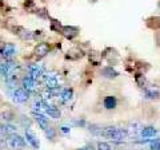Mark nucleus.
<instances>
[{
    "label": "nucleus",
    "mask_w": 160,
    "mask_h": 150,
    "mask_svg": "<svg viewBox=\"0 0 160 150\" xmlns=\"http://www.w3.org/2000/svg\"><path fill=\"white\" fill-rule=\"evenodd\" d=\"M98 150H111V145L107 143V142H99Z\"/></svg>",
    "instance_id": "26"
},
{
    "label": "nucleus",
    "mask_w": 160,
    "mask_h": 150,
    "mask_svg": "<svg viewBox=\"0 0 160 150\" xmlns=\"http://www.w3.org/2000/svg\"><path fill=\"white\" fill-rule=\"evenodd\" d=\"M72 95H73L72 88H64L62 91V94H60V99H62L63 103H67L72 99Z\"/></svg>",
    "instance_id": "20"
},
{
    "label": "nucleus",
    "mask_w": 160,
    "mask_h": 150,
    "mask_svg": "<svg viewBox=\"0 0 160 150\" xmlns=\"http://www.w3.org/2000/svg\"><path fill=\"white\" fill-rule=\"evenodd\" d=\"M46 113H47V115H48V117H51V118H53V119H59L60 115H62L60 110H59L56 106H48Z\"/></svg>",
    "instance_id": "19"
},
{
    "label": "nucleus",
    "mask_w": 160,
    "mask_h": 150,
    "mask_svg": "<svg viewBox=\"0 0 160 150\" xmlns=\"http://www.w3.org/2000/svg\"><path fill=\"white\" fill-rule=\"evenodd\" d=\"M43 72H44V68H43V66H40V64H31V66H29V75H31V78H33L35 81L42 78Z\"/></svg>",
    "instance_id": "8"
},
{
    "label": "nucleus",
    "mask_w": 160,
    "mask_h": 150,
    "mask_svg": "<svg viewBox=\"0 0 160 150\" xmlns=\"http://www.w3.org/2000/svg\"><path fill=\"white\" fill-rule=\"evenodd\" d=\"M36 15H39L40 18H48V12L46 11V9H38Z\"/></svg>",
    "instance_id": "29"
},
{
    "label": "nucleus",
    "mask_w": 160,
    "mask_h": 150,
    "mask_svg": "<svg viewBox=\"0 0 160 150\" xmlns=\"http://www.w3.org/2000/svg\"><path fill=\"white\" fill-rule=\"evenodd\" d=\"M83 51L78 47H73V48H69L67 54H66V59L68 61H79L80 58H83Z\"/></svg>",
    "instance_id": "9"
},
{
    "label": "nucleus",
    "mask_w": 160,
    "mask_h": 150,
    "mask_svg": "<svg viewBox=\"0 0 160 150\" xmlns=\"http://www.w3.org/2000/svg\"><path fill=\"white\" fill-rule=\"evenodd\" d=\"M144 94L148 99H158L160 97V90L156 86H144Z\"/></svg>",
    "instance_id": "11"
},
{
    "label": "nucleus",
    "mask_w": 160,
    "mask_h": 150,
    "mask_svg": "<svg viewBox=\"0 0 160 150\" xmlns=\"http://www.w3.org/2000/svg\"><path fill=\"white\" fill-rule=\"evenodd\" d=\"M22 86H23V88H26L29 91V90L35 88V86H36V81L31 77H26V78H23V81H22Z\"/></svg>",
    "instance_id": "16"
},
{
    "label": "nucleus",
    "mask_w": 160,
    "mask_h": 150,
    "mask_svg": "<svg viewBox=\"0 0 160 150\" xmlns=\"http://www.w3.org/2000/svg\"><path fill=\"white\" fill-rule=\"evenodd\" d=\"M128 136L127 134V130H123V129H118L115 126H108V127H104V137L111 139L113 142H123L124 138Z\"/></svg>",
    "instance_id": "1"
},
{
    "label": "nucleus",
    "mask_w": 160,
    "mask_h": 150,
    "mask_svg": "<svg viewBox=\"0 0 160 150\" xmlns=\"http://www.w3.org/2000/svg\"><path fill=\"white\" fill-rule=\"evenodd\" d=\"M7 145H8V147L12 150H22L26 147V139L18 136V134H11V136H8Z\"/></svg>",
    "instance_id": "2"
},
{
    "label": "nucleus",
    "mask_w": 160,
    "mask_h": 150,
    "mask_svg": "<svg viewBox=\"0 0 160 150\" xmlns=\"http://www.w3.org/2000/svg\"><path fill=\"white\" fill-rule=\"evenodd\" d=\"M13 101L16 103H24L28 101V90L26 88H15Z\"/></svg>",
    "instance_id": "6"
},
{
    "label": "nucleus",
    "mask_w": 160,
    "mask_h": 150,
    "mask_svg": "<svg viewBox=\"0 0 160 150\" xmlns=\"http://www.w3.org/2000/svg\"><path fill=\"white\" fill-rule=\"evenodd\" d=\"M62 24H60L58 20H53V19H52V20H51V29H52V31H56V32H60V31H62Z\"/></svg>",
    "instance_id": "24"
},
{
    "label": "nucleus",
    "mask_w": 160,
    "mask_h": 150,
    "mask_svg": "<svg viewBox=\"0 0 160 150\" xmlns=\"http://www.w3.org/2000/svg\"><path fill=\"white\" fill-rule=\"evenodd\" d=\"M127 130V134H128V137H138V136H140V133H142V130H143V127H142V125H140L139 122H129V125H128V127L126 129Z\"/></svg>",
    "instance_id": "7"
},
{
    "label": "nucleus",
    "mask_w": 160,
    "mask_h": 150,
    "mask_svg": "<svg viewBox=\"0 0 160 150\" xmlns=\"http://www.w3.org/2000/svg\"><path fill=\"white\" fill-rule=\"evenodd\" d=\"M46 87L48 90H56L59 87V81L55 74H48L46 75Z\"/></svg>",
    "instance_id": "12"
},
{
    "label": "nucleus",
    "mask_w": 160,
    "mask_h": 150,
    "mask_svg": "<svg viewBox=\"0 0 160 150\" xmlns=\"http://www.w3.org/2000/svg\"><path fill=\"white\" fill-rule=\"evenodd\" d=\"M60 131H62L63 134H68V133H69V127H67V126H62V127H60Z\"/></svg>",
    "instance_id": "30"
},
{
    "label": "nucleus",
    "mask_w": 160,
    "mask_h": 150,
    "mask_svg": "<svg viewBox=\"0 0 160 150\" xmlns=\"http://www.w3.org/2000/svg\"><path fill=\"white\" fill-rule=\"evenodd\" d=\"M15 130H16V127L13 126V125H3L2 126V133H13Z\"/></svg>",
    "instance_id": "25"
},
{
    "label": "nucleus",
    "mask_w": 160,
    "mask_h": 150,
    "mask_svg": "<svg viewBox=\"0 0 160 150\" xmlns=\"http://www.w3.org/2000/svg\"><path fill=\"white\" fill-rule=\"evenodd\" d=\"M15 35H18V36L20 39H23V40H31V39L33 38V34L31 31H28V29H26L24 27H20V26H15L11 28Z\"/></svg>",
    "instance_id": "4"
},
{
    "label": "nucleus",
    "mask_w": 160,
    "mask_h": 150,
    "mask_svg": "<svg viewBox=\"0 0 160 150\" xmlns=\"http://www.w3.org/2000/svg\"><path fill=\"white\" fill-rule=\"evenodd\" d=\"M2 115H3V118H4V119H8V121H11V119H13V113H11V111L3 113Z\"/></svg>",
    "instance_id": "28"
},
{
    "label": "nucleus",
    "mask_w": 160,
    "mask_h": 150,
    "mask_svg": "<svg viewBox=\"0 0 160 150\" xmlns=\"http://www.w3.org/2000/svg\"><path fill=\"white\" fill-rule=\"evenodd\" d=\"M51 51V46H49V43L47 42H40L38 43L36 46L33 48V55L36 59H42L44 58L46 55H48V52Z\"/></svg>",
    "instance_id": "3"
},
{
    "label": "nucleus",
    "mask_w": 160,
    "mask_h": 150,
    "mask_svg": "<svg viewBox=\"0 0 160 150\" xmlns=\"http://www.w3.org/2000/svg\"><path fill=\"white\" fill-rule=\"evenodd\" d=\"M116 104H118V101H116V98H115L113 95H108L104 98V107H106L107 110H112L116 107Z\"/></svg>",
    "instance_id": "18"
},
{
    "label": "nucleus",
    "mask_w": 160,
    "mask_h": 150,
    "mask_svg": "<svg viewBox=\"0 0 160 150\" xmlns=\"http://www.w3.org/2000/svg\"><path fill=\"white\" fill-rule=\"evenodd\" d=\"M60 34H62L66 39H68V40H72L73 38H76L79 35V28L72 27V26H64L62 28V31H60Z\"/></svg>",
    "instance_id": "5"
},
{
    "label": "nucleus",
    "mask_w": 160,
    "mask_h": 150,
    "mask_svg": "<svg viewBox=\"0 0 160 150\" xmlns=\"http://www.w3.org/2000/svg\"><path fill=\"white\" fill-rule=\"evenodd\" d=\"M26 139H27V142H28L29 145H31V146H32L33 149H39L40 142H39L38 137L35 136V133L32 131V130H29V129H27V130H26Z\"/></svg>",
    "instance_id": "13"
},
{
    "label": "nucleus",
    "mask_w": 160,
    "mask_h": 150,
    "mask_svg": "<svg viewBox=\"0 0 160 150\" xmlns=\"http://www.w3.org/2000/svg\"><path fill=\"white\" fill-rule=\"evenodd\" d=\"M89 131L95 134V136H104V129L96 126V125H91L89 126Z\"/></svg>",
    "instance_id": "22"
},
{
    "label": "nucleus",
    "mask_w": 160,
    "mask_h": 150,
    "mask_svg": "<svg viewBox=\"0 0 160 150\" xmlns=\"http://www.w3.org/2000/svg\"><path fill=\"white\" fill-rule=\"evenodd\" d=\"M46 136H47L48 139L53 141L55 137H56V130H55L53 127H48V129H46Z\"/></svg>",
    "instance_id": "23"
},
{
    "label": "nucleus",
    "mask_w": 160,
    "mask_h": 150,
    "mask_svg": "<svg viewBox=\"0 0 160 150\" xmlns=\"http://www.w3.org/2000/svg\"><path fill=\"white\" fill-rule=\"evenodd\" d=\"M79 150H84V149H79Z\"/></svg>",
    "instance_id": "31"
},
{
    "label": "nucleus",
    "mask_w": 160,
    "mask_h": 150,
    "mask_svg": "<svg viewBox=\"0 0 160 150\" xmlns=\"http://www.w3.org/2000/svg\"><path fill=\"white\" fill-rule=\"evenodd\" d=\"M15 51H16V48L12 43H6L4 46L2 47V58L4 59H11L13 55H15Z\"/></svg>",
    "instance_id": "10"
},
{
    "label": "nucleus",
    "mask_w": 160,
    "mask_h": 150,
    "mask_svg": "<svg viewBox=\"0 0 160 150\" xmlns=\"http://www.w3.org/2000/svg\"><path fill=\"white\" fill-rule=\"evenodd\" d=\"M102 75L104 78H108V79H115L118 77V71L115 68H112V66H106L102 68Z\"/></svg>",
    "instance_id": "14"
},
{
    "label": "nucleus",
    "mask_w": 160,
    "mask_h": 150,
    "mask_svg": "<svg viewBox=\"0 0 160 150\" xmlns=\"http://www.w3.org/2000/svg\"><path fill=\"white\" fill-rule=\"evenodd\" d=\"M140 136L143 138H153L155 136H158V130L152 127V126H148V127H143L142 133H140Z\"/></svg>",
    "instance_id": "15"
},
{
    "label": "nucleus",
    "mask_w": 160,
    "mask_h": 150,
    "mask_svg": "<svg viewBox=\"0 0 160 150\" xmlns=\"http://www.w3.org/2000/svg\"><path fill=\"white\" fill-rule=\"evenodd\" d=\"M147 26L149 28H155V29L160 28V18H149L147 20Z\"/></svg>",
    "instance_id": "21"
},
{
    "label": "nucleus",
    "mask_w": 160,
    "mask_h": 150,
    "mask_svg": "<svg viewBox=\"0 0 160 150\" xmlns=\"http://www.w3.org/2000/svg\"><path fill=\"white\" fill-rule=\"evenodd\" d=\"M149 150H160V141H153L149 145Z\"/></svg>",
    "instance_id": "27"
},
{
    "label": "nucleus",
    "mask_w": 160,
    "mask_h": 150,
    "mask_svg": "<svg viewBox=\"0 0 160 150\" xmlns=\"http://www.w3.org/2000/svg\"><path fill=\"white\" fill-rule=\"evenodd\" d=\"M35 119H36V122L39 123V126L42 127L43 130L48 129V118H46L43 115V114L40 113H35Z\"/></svg>",
    "instance_id": "17"
}]
</instances>
